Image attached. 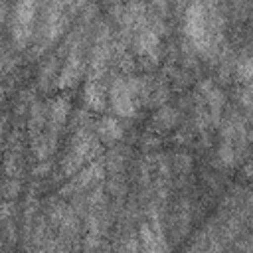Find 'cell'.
<instances>
[{"mask_svg":"<svg viewBox=\"0 0 253 253\" xmlns=\"http://www.w3.org/2000/svg\"><path fill=\"white\" fill-rule=\"evenodd\" d=\"M184 34L202 57H215L223 40V18L217 0H192L184 12Z\"/></svg>","mask_w":253,"mask_h":253,"instance_id":"6da1fadb","label":"cell"},{"mask_svg":"<svg viewBox=\"0 0 253 253\" xmlns=\"http://www.w3.org/2000/svg\"><path fill=\"white\" fill-rule=\"evenodd\" d=\"M115 53V45L111 42V28L107 22L97 26L93 36L91 53L87 59V77H85V103L93 111H103L107 107V89L105 77L109 73V65Z\"/></svg>","mask_w":253,"mask_h":253,"instance_id":"7a4b0ae2","label":"cell"},{"mask_svg":"<svg viewBox=\"0 0 253 253\" xmlns=\"http://www.w3.org/2000/svg\"><path fill=\"white\" fill-rule=\"evenodd\" d=\"M109 101L113 111L123 119H132L136 109L148 99V85L136 77H115L109 83Z\"/></svg>","mask_w":253,"mask_h":253,"instance_id":"3957f363","label":"cell"},{"mask_svg":"<svg viewBox=\"0 0 253 253\" xmlns=\"http://www.w3.org/2000/svg\"><path fill=\"white\" fill-rule=\"evenodd\" d=\"M43 2V10H42V20H40V28L34 34V55H42L43 51H47L65 32L67 26V6L63 4V0H42Z\"/></svg>","mask_w":253,"mask_h":253,"instance_id":"277c9868","label":"cell"},{"mask_svg":"<svg viewBox=\"0 0 253 253\" xmlns=\"http://www.w3.org/2000/svg\"><path fill=\"white\" fill-rule=\"evenodd\" d=\"M160 34H162V26L156 18H150V14L146 12L136 26L132 28L128 40L132 42L134 53L140 61H144V65H154L158 61L160 55Z\"/></svg>","mask_w":253,"mask_h":253,"instance_id":"5b68a950","label":"cell"},{"mask_svg":"<svg viewBox=\"0 0 253 253\" xmlns=\"http://www.w3.org/2000/svg\"><path fill=\"white\" fill-rule=\"evenodd\" d=\"M99 152H101V144H99V138L95 136V130L91 128V125L77 126L71 146L67 150V156L63 158V164H61L63 176H67V178L73 176L85 162H91Z\"/></svg>","mask_w":253,"mask_h":253,"instance_id":"8992f818","label":"cell"},{"mask_svg":"<svg viewBox=\"0 0 253 253\" xmlns=\"http://www.w3.org/2000/svg\"><path fill=\"white\" fill-rule=\"evenodd\" d=\"M85 45H87V28L81 26L73 40L69 42L67 47V55L63 61V67L57 75V87L59 89H71L79 83L85 67H87V59H85Z\"/></svg>","mask_w":253,"mask_h":253,"instance_id":"52a82bcc","label":"cell"},{"mask_svg":"<svg viewBox=\"0 0 253 253\" xmlns=\"http://www.w3.org/2000/svg\"><path fill=\"white\" fill-rule=\"evenodd\" d=\"M247 148V126L243 119L231 113L221 128V144H219V162L221 166H235L239 156Z\"/></svg>","mask_w":253,"mask_h":253,"instance_id":"ba28073f","label":"cell"},{"mask_svg":"<svg viewBox=\"0 0 253 253\" xmlns=\"http://www.w3.org/2000/svg\"><path fill=\"white\" fill-rule=\"evenodd\" d=\"M42 0H20L12 12V42L18 49H24L34 38V26L38 20Z\"/></svg>","mask_w":253,"mask_h":253,"instance_id":"9c48e42d","label":"cell"},{"mask_svg":"<svg viewBox=\"0 0 253 253\" xmlns=\"http://www.w3.org/2000/svg\"><path fill=\"white\" fill-rule=\"evenodd\" d=\"M103 170H105V162L99 160H91L83 170H77L73 176H69V182L65 184V188H61L63 196H81L89 190H93L95 186H99L103 182Z\"/></svg>","mask_w":253,"mask_h":253,"instance_id":"30bf717a","label":"cell"},{"mask_svg":"<svg viewBox=\"0 0 253 253\" xmlns=\"http://www.w3.org/2000/svg\"><path fill=\"white\" fill-rule=\"evenodd\" d=\"M198 97L202 99V103L206 105L210 117H211V123L213 126H217L221 123V107H223V95L221 91L211 83V81H204L200 85V93Z\"/></svg>","mask_w":253,"mask_h":253,"instance_id":"8fae6325","label":"cell"},{"mask_svg":"<svg viewBox=\"0 0 253 253\" xmlns=\"http://www.w3.org/2000/svg\"><path fill=\"white\" fill-rule=\"evenodd\" d=\"M123 126H121V123L115 119V117H111V115H105L99 123H97V134H99V138L103 140V142H109V144H113V142H117V140H121L123 138Z\"/></svg>","mask_w":253,"mask_h":253,"instance_id":"7c38bea8","label":"cell"},{"mask_svg":"<svg viewBox=\"0 0 253 253\" xmlns=\"http://www.w3.org/2000/svg\"><path fill=\"white\" fill-rule=\"evenodd\" d=\"M138 239H140V247L144 249V251H164V249H168V243L164 241V239H160L156 233H154V229L150 227V223L148 221H142L140 223V227H138Z\"/></svg>","mask_w":253,"mask_h":253,"instance_id":"4fadbf2b","label":"cell"},{"mask_svg":"<svg viewBox=\"0 0 253 253\" xmlns=\"http://www.w3.org/2000/svg\"><path fill=\"white\" fill-rule=\"evenodd\" d=\"M235 73H237V79H239L243 85H251V57H249V55H243V57L237 61Z\"/></svg>","mask_w":253,"mask_h":253,"instance_id":"5bb4252c","label":"cell"},{"mask_svg":"<svg viewBox=\"0 0 253 253\" xmlns=\"http://www.w3.org/2000/svg\"><path fill=\"white\" fill-rule=\"evenodd\" d=\"M6 63H8V59H6V53H4V49H0V73L6 69Z\"/></svg>","mask_w":253,"mask_h":253,"instance_id":"9a60e30c","label":"cell"},{"mask_svg":"<svg viewBox=\"0 0 253 253\" xmlns=\"http://www.w3.org/2000/svg\"><path fill=\"white\" fill-rule=\"evenodd\" d=\"M158 6H160V10H166V4H168V0H154Z\"/></svg>","mask_w":253,"mask_h":253,"instance_id":"2e32d148","label":"cell"},{"mask_svg":"<svg viewBox=\"0 0 253 253\" xmlns=\"http://www.w3.org/2000/svg\"><path fill=\"white\" fill-rule=\"evenodd\" d=\"M0 2H2V0H0Z\"/></svg>","mask_w":253,"mask_h":253,"instance_id":"e0dca14e","label":"cell"}]
</instances>
